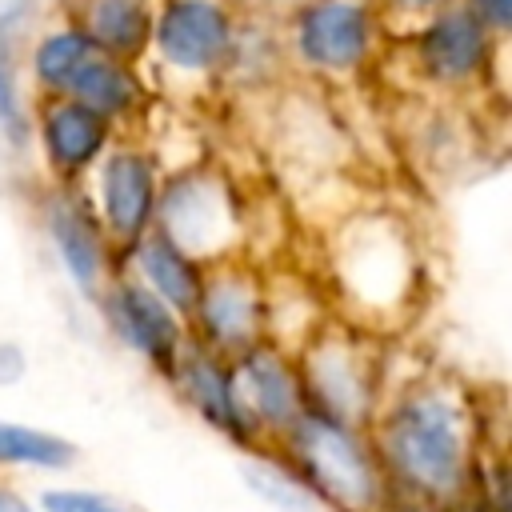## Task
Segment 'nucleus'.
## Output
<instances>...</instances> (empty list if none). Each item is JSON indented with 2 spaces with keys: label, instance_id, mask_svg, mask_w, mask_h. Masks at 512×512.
<instances>
[{
  "label": "nucleus",
  "instance_id": "1",
  "mask_svg": "<svg viewBox=\"0 0 512 512\" xmlns=\"http://www.w3.org/2000/svg\"><path fill=\"white\" fill-rule=\"evenodd\" d=\"M376 460L384 468L392 500H468L480 460L484 432L472 408L444 384H412L368 424Z\"/></svg>",
  "mask_w": 512,
  "mask_h": 512
},
{
  "label": "nucleus",
  "instance_id": "19",
  "mask_svg": "<svg viewBox=\"0 0 512 512\" xmlns=\"http://www.w3.org/2000/svg\"><path fill=\"white\" fill-rule=\"evenodd\" d=\"M92 52H96V44H92L84 32H52L48 40H40L32 64H36V76H40L48 88L64 92L68 80L76 76V68H80Z\"/></svg>",
  "mask_w": 512,
  "mask_h": 512
},
{
  "label": "nucleus",
  "instance_id": "21",
  "mask_svg": "<svg viewBox=\"0 0 512 512\" xmlns=\"http://www.w3.org/2000/svg\"><path fill=\"white\" fill-rule=\"evenodd\" d=\"M0 124H8V132L20 140L24 112H20V96H16V68H12L8 40H0Z\"/></svg>",
  "mask_w": 512,
  "mask_h": 512
},
{
  "label": "nucleus",
  "instance_id": "5",
  "mask_svg": "<svg viewBox=\"0 0 512 512\" xmlns=\"http://www.w3.org/2000/svg\"><path fill=\"white\" fill-rule=\"evenodd\" d=\"M300 380H304L308 408H316L324 416H336L344 424L368 428L376 408H380V392L372 384V372L352 356V348L324 344V348L308 352V360L300 368Z\"/></svg>",
  "mask_w": 512,
  "mask_h": 512
},
{
  "label": "nucleus",
  "instance_id": "10",
  "mask_svg": "<svg viewBox=\"0 0 512 512\" xmlns=\"http://www.w3.org/2000/svg\"><path fill=\"white\" fill-rule=\"evenodd\" d=\"M104 216L116 236H140L152 208H156V180L152 164L136 152H116L100 172Z\"/></svg>",
  "mask_w": 512,
  "mask_h": 512
},
{
  "label": "nucleus",
  "instance_id": "4",
  "mask_svg": "<svg viewBox=\"0 0 512 512\" xmlns=\"http://www.w3.org/2000/svg\"><path fill=\"white\" fill-rule=\"evenodd\" d=\"M176 392L184 396V404L212 428L220 432L224 440H232L236 448L244 452H256L264 448L260 432L252 428L244 404H240V392H236V376H232V360L208 352V348H184L172 376Z\"/></svg>",
  "mask_w": 512,
  "mask_h": 512
},
{
  "label": "nucleus",
  "instance_id": "17",
  "mask_svg": "<svg viewBox=\"0 0 512 512\" xmlns=\"http://www.w3.org/2000/svg\"><path fill=\"white\" fill-rule=\"evenodd\" d=\"M64 92H72L76 104H84V108H92V112H100V116H112V112H124V108L132 104L136 84H132V76H128L104 48H96V52L76 68V76L68 80Z\"/></svg>",
  "mask_w": 512,
  "mask_h": 512
},
{
  "label": "nucleus",
  "instance_id": "24",
  "mask_svg": "<svg viewBox=\"0 0 512 512\" xmlns=\"http://www.w3.org/2000/svg\"><path fill=\"white\" fill-rule=\"evenodd\" d=\"M384 512H460V504H432V500H392Z\"/></svg>",
  "mask_w": 512,
  "mask_h": 512
},
{
  "label": "nucleus",
  "instance_id": "3",
  "mask_svg": "<svg viewBox=\"0 0 512 512\" xmlns=\"http://www.w3.org/2000/svg\"><path fill=\"white\" fill-rule=\"evenodd\" d=\"M232 376H236L240 404H244L252 428L260 432L264 448H272L308 412L300 368L276 348L252 344L248 352L232 356Z\"/></svg>",
  "mask_w": 512,
  "mask_h": 512
},
{
  "label": "nucleus",
  "instance_id": "25",
  "mask_svg": "<svg viewBox=\"0 0 512 512\" xmlns=\"http://www.w3.org/2000/svg\"><path fill=\"white\" fill-rule=\"evenodd\" d=\"M460 512H492V508H484L476 496H468V500H460Z\"/></svg>",
  "mask_w": 512,
  "mask_h": 512
},
{
  "label": "nucleus",
  "instance_id": "14",
  "mask_svg": "<svg viewBox=\"0 0 512 512\" xmlns=\"http://www.w3.org/2000/svg\"><path fill=\"white\" fill-rule=\"evenodd\" d=\"M76 444L60 432L24 424V420H0V468L20 472H68L76 464Z\"/></svg>",
  "mask_w": 512,
  "mask_h": 512
},
{
  "label": "nucleus",
  "instance_id": "9",
  "mask_svg": "<svg viewBox=\"0 0 512 512\" xmlns=\"http://www.w3.org/2000/svg\"><path fill=\"white\" fill-rule=\"evenodd\" d=\"M192 312L200 316L208 352H216L224 360L248 352L260 340L256 336L260 332V308H256L252 288L240 280H220L212 288H200V300Z\"/></svg>",
  "mask_w": 512,
  "mask_h": 512
},
{
  "label": "nucleus",
  "instance_id": "23",
  "mask_svg": "<svg viewBox=\"0 0 512 512\" xmlns=\"http://www.w3.org/2000/svg\"><path fill=\"white\" fill-rule=\"evenodd\" d=\"M0 512H40V508H36V500H28L20 488H12V484L0 480Z\"/></svg>",
  "mask_w": 512,
  "mask_h": 512
},
{
  "label": "nucleus",
  "instance_id": "26",
  "mask_svg": "<svg viewBox=\"0 0 512 512\" xmlns=\"http://www.w3.org/2000/svg\"><path fill=\"white\" fill-rule=\"evenodd\" d=\"M404 4H432V0H404Z\"/></svg>",
  "mask_w": 512,
  "mask_h": 512
},
{
  "label": "nucleus",
  "instance_id": "18",
  "mask_svg": "<svg viewBox=\"0 0 512 512\" xmlns=\"http://www.w3.org/2000/svg\"><path fill=\"white\" fill-rule=\"evenodd\" d=\"M244 480L252 484V492L264 504H272L280 512H312L316 508L312 496L304 492V484L288 472V464L272 448H256V456L244 464Z\"/></svg>",
  "mask_w": 512,
  "mask_h": 512
},
{
  "label": "nucleus",
  "instance_id": "2",
  "mask_svg": "<svg viewBox=\"0 0 512 512\" xmlns=\"http://www.w3.org/2000/svg\"><path fill=\"white\" fill-rule=\"evenodd\" d=\"M272 452L304 484L316 508L328 512H384L392 504L384 468L376 460L372 436L360 424H344L308 408Z\"/></svg>",
  "mask_w": 512,
  "mask_h": 512
},
{
  "label": "nucleus",
  "instance_id": "22",
  "mask_svg": "<svg viewBox=\"0 0 512 512\" xmlns=\"http://www.w3.org/2000/svg\"><path fill=\"white\" fill-rule=\"evenodd\" d=\"M472 16L492 28V32H508L512 24V0H472Z\"/></svg>",
  "mask_w": 512,
  "mask_h": 512
},
{
  "label": "nucleus",
  "instance_id": "20",
  "mask_svg": "<svg viewBox=\"0 0 512 512\" xmlns=\"http://www.w3.org/2000/svg\"><path fill=\"white\" fill-rule=\"evenodd\" d=\"M36 508L40 512H136L132 504L108 496V492H96V488H72V484H60V488H44L36 496Z\"/></svg>",
  "mask_w": 512,
  "mask_h": 512
},
{
  "label": "nucleus",
  "instance_id": "12",
  "mask_svg": "<svg viewBox=\"0 0 512 512\" xmlns=\"http://www.w3.org/2000/svg\"><path fill=\"white\" fill-rule=\"evenodd\" d=\"M420 56H424L428 72H436L444 80L472 76L484 60V24L472 12H448L424 32Z\"/></svg>",
  "mask_w": 512,
  "mask_h": 512
},
{
  "label": "nucleus",
  "instance_id": "13",
  "mask_svg": "<svg viewBox=\"0 0 512 512\" xmlns=\"http://www.w3.org/2000/svg\"><path fill=\"white\" fill-rule=\"evenodd\" d=\"M44 152L56 168L64 172H76V168H88L96 160V152L104 148V116L68 100V104H56L48 116H44Z\"/></svg>",
  "mask_w": 512,
  "mask_h": 512
},
{
  "label": "nucleus",
  "instance_id": "6",
  "mask_svg": "<svg viewBox=\"0 0 512 512\" xmlns=\"http://www.w3.org/2000/svg\"><path fill=\"white\" fill-rule=\"evenodd\" d=\"M108 320L116 328V336L140 352L152 368H160L164 376H172L180 352H184V336H180V320L176 312L144 284H120L108 296Z\"/></svg>",
  "mask_w": 512,
  "mask_h": 512
},
{
  "label": "nucleus",
  "instance_id": "16",
  "mask_svg": "<svg viewBox=\"0 0 512 512\" xmlns=\"http://www.w3.org/2000/svg\"><path fill=\"white\" fill-rule=\"evenodd\" d=\"M148 32H152V20H148V4L144 0H88L84 36L96 48L132 56L148 40Z\"/></svg>",
  "mask_w": 512,
  "mask_h": 512
},
{
  "label": "nucleus",
  "instance_id": "7",
  "mask_svg": "<svg viewBox=\"0 0 512 512\" xmlns=\"http://www.w3.org/2000/svg\"><path fill=\"white\" fill-rule=\"evenodd\" d=\"M232 40V24L212 0H172L156 24V44L176 68H212Z\"/></svg>",
  "mask_w": 512,
  "mask_h": 512
},
{
  "label": "nucleus",
  "instance_id": "8",
  "mask_svg": "<svg viewBox=\"0 0 512 512\" xmlns=\"http://www.w3.org/2000/svg\"><path fill=\"white\" fill-rule=\"evenodd\" d=\"M368 32V12L356 0H320L296 24L304 60L320 68H352L368 48Z\"/></svg>",
  "mask_w": 512,
  "mask_h": 512
},
{
  "label": "nucleus",
  "instance_id": "11",
  "mask_svg": "<svg viewBox=\"0 0 512 512\" xmlns=\"http://www.w3.org/2000/svg\"><path fill=\"white\" fill-rule=\"evenodd\" d=\"M136 264H140L144 288H152L172 312H192L196 308L200 288H204L200 284V272H196V264L188 260V252L168 232H156V236L140 240Z\"/></svg>",
  "mask_w": 512,
  "mask_h": 512
},
{
  "label": "nucleus",
  "instance_id": "15",
  "mask_svg": "<svg viewBox=\"0 0 512 512\" xmlns=\"http://www.w3.org/2000/svg\"><path fill=\"white\" fill-rule=\"evenodd\" d=\"M48 228H52V240H56V252L64 260L68 276L80 288H92L100 276V236H96L88 212L60 196L48 204Z\"/></svg>",
  "mask_w": 512,
  "mask_h": 512
}]
</instances>
